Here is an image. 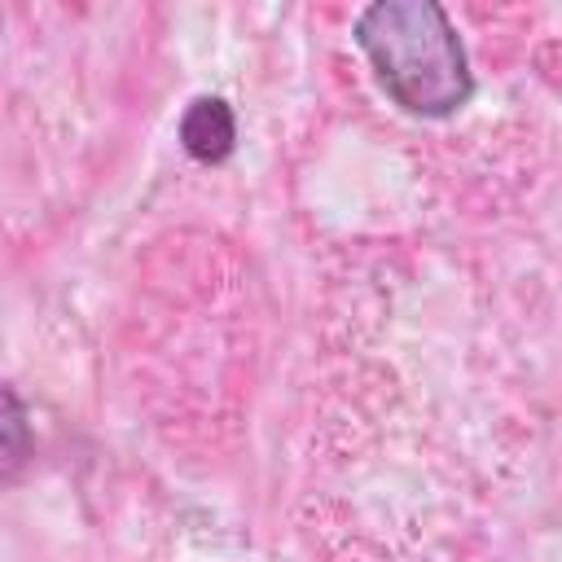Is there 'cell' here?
I'll list each match as a JSON object with an SVG mask.
<instances>
[{"label": "cell", "instance_id": "6da1fadb", "mask_svg": "<svg viewBox=\"0 0 562 562\" xmlns=\"http://www.w3.org/2000/svg\"><path fill=\"white\" fill-rule=\"evenodd\" d=\"M356 44L373 61L382 88L408 114H452L470 101L465 48L435 0H378L356 18Z\"/></svg>", "mask_w": 562, "mask_h": 562}, {"label": "cell", "instance_id": "7a4b0ae2", "mask_svg": "<svg viewBox=\"0 0 562 562\" xmlns=\"http://www.w3.org/2000/svg\"><path fill=\"white\" fill-rule=\"evenodd\" d=\"M233 136H237L233 110H228L220 97H198V101L184 110V119H180V140H184V149H189L193 158H202V162L228 158Z\"/></svg>", "mask_w": 562, "mask_h": 562}, {"label": "cell", "instance_id": "3957f363", "mask_svg": "<svg viewBox=\"0 0 562 562\" xmlns=\"http://www.w3.org/2000/svg\"><path fill=\"white\" fill-rule=\"evenodd\" d=\"M22 452H26V422H22L18 400L0 386V470L22 461Z\"/></svg>", "mask_w": 562, "mask_h": 562}]
</instances>
